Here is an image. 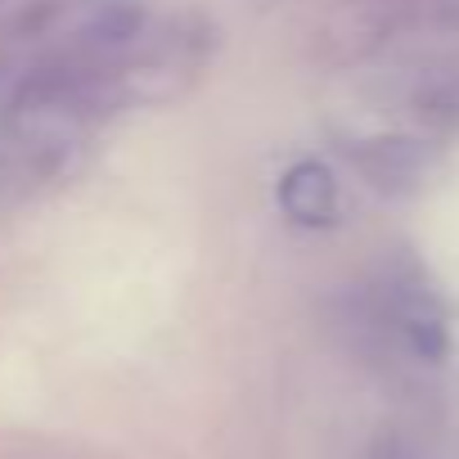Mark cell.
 <instances>
[{
    "label": "cell",
    "mask_w": 459,
    "mask_h": 459,
    "mask_svg": "<svg viewBox=\"0 0 459 459\" xmlns=\"http://www.w3.org/2000/svg\"><path fill=\"white\" fill-rule=\"evenodd\" d=\"M100 113V77L82 59H50L28 73L5 104V135L32 153H59L86 135Z\"/></svg>",
    "instance_id": "1"
},
{
    "label": "cell",
    "mask_w": 459,
    "mask_h": 459,
    "mask_svg": "<svg viewBox=\"0 0 459 459\" xmlns=\"http://www.w3.org/2000/svg\"><path fill=\"white\" fill-rule=\"evenodd\" d=\"M144 14L135 0H41L23 14L19 37L46 46L50 59H86L117 50L140 32Z\"/></svg>",
    "instance_id": "2"
},
{
    "label": "cell",
    "mask_w": 459,
    "mask_h": 459,
    "mask_svg": "<svg viewBox=\"0 0 459 459\" xmlns=\"http://www.w3.org/2000/svg\"><path fill=\"white\" fill-rule=\"evenodd\" d=\"M280 207L298 225H329L338 212V185H333L329 167H320V162L289 167L280 180Z\"/></svg>",
    "instance_id": "3"
}]
</instances>
